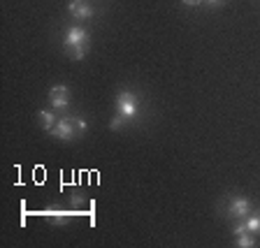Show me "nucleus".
<instances>
[{
  "label": "nucleus",
  "instance_id": "obj_1",
  "mask_svg": "<svg viewBox=\"0 0 260 248\" xmlns=\"http://www.w3.org/2000/svg\"><path fill=\"white\" fill-rule=\"evenodd\" d=\"M63 47L68 51L72 60H81L86 58L88 54V47H91V38H88V30L81 26H72L70 30L65 32L63 38Z\"/></svg>",
  "mask_w": 260,
  "mask_h": 248
},
{
  "label": "nucleus",
  "instance_id": "obj_2",
  "mask_svg": "<svg viewBox=\"0 0 260 248\" xmlns=\"http://www.w3.org/2000/svg\"><path fill=\"white\" fill-rule=\"evenodd\" d=\"M86 132V121L84 119H75V116H60L56 128L51 130V137L63 141H72L77 137H81Z\"/></svg>",
  "mask_w": 260,
  "mask_h": 248
},
{
  "label": "nucleus",
  "instance_id": "obj_3",
  "mask_svg": "<svg viewBox=\"0 0 260 248\" xmlns=\"http://www.w3.org/2000/svg\"><path fill=\"white\" fill-rule=\"evenodd\" d=\"M116 112H119L121 116H125L128 121L135 119L137 112H140V97H137V93L121 91L119 95H116Z\"/></svg>",
  "mask_w": 260,
  "mask_h": 248
},
{
  "label": "nucleus",
  "instance_id": "obj_4",
  "mask_svg": "<svg viewBox=\"0 0 260 248\" xmlns=\"http://www.w3.org/2000/svg\"><path fill=\"white\" fill-rule=\"evenodd\" d=\"M49 102L54 109H68L70 107V88L58 84V86L49 88Z\"/></svg>",
  "mask_w": 260,
  "mask_h": 248
},
{
  "label": "nucleus",
  "instance_id": "obj_5",
  "mask_svg": "<svg viewBox=\"0 0 260 248\" xmlns=\"http://www.w3.org/2000/svg\"><path fill=\"white\" fill-rule=\"evenodd\" d=\"M249 211H251V204H249V200H244V197H235V200L228 204V216L235 218V221L246 218Z\"/></svg>",
  "mask_w": 260,
  "mask_h": 248
},
{
  "label": "nucleus",
  "instance_id": "obj_6",
  "mask_svg": "<svg viewBox=\"0 0 260 248\" xmlns=\"http://www.w3.org/2000/svg\"><path fill=\"white\" fill-rule=\"evenodd\" d=\"M68 12H70L75 19H79V21H86V19H91L93 16V7L88 5L86 0H70Z\"/></svg>",
  "mask_w": 260,
  "mask_h": 248
},
{
  "label": "nucleus",
  "instance_id": "obj_7",
  "mask_svg": "<svg viewBox=\"0 0 260 248\" xmlns=\"http://www.w3.org/2000/svg\"><path fill=\"white\" fill-rule=\"evenodd\" d=\"M40 119H42V123H44V130H47L49 135H51V130H54V128H56V123H58V116H56L54 112L40 109Z\"/></svg>",
  "mask_w": 260,
  "mask_h": 248
},
{
  "label": "nucleus",
  "instance_id": "obj_8",
  "mask_svg": "<svg viewBox=\"0 0 260 248\" xmlns=\"http://www.w3.org/2000/svg\"><path fill=\"white\" fill-rule=\"evenodd\" d=\"M237 243L239 248H253L255 246V239H253V232H244V234H239L237 237Z\"/></svg>",
  "mask_w": 260,
  "mask_h": 248
},
{
  "label": "nucleus",
  "instance_id": "obj_9",
  "mask_svg": "<svg viewBox=\"0 0 260 248\" xmlns=\"http://www.w3.org/2000/svg\"><path fill=\"white\" fill-rule=\"evenodd\" d=\"M246 230L249 232H260V214H253V216H246Z\"/></svg>",
  "mask_w": 260,
  "mask_h": 248
},
{
  "label": "nucleus",
  "instance_id": "obj_10",
  "mask_svg": "<svg viewBox=\"0 0 260 248\" xmlns=\"http://www.w3.org/2000/svg\"><path fill=\"white\" fill-rule=\"evenodd\" d=\"M128 123H130V121L125 119V116H121V114H116V116H114V119L109 121V128H112V130H121V128H123V125H128Z\"/></svg>",
  "mask_w": 260,
  "mask_h": 248
},
{
  "label": "nucleus",
  "instance_id": "obj_11",
  "mask_svg": "<svg viewBox=\"0 0 260 248\" xmlns=\"http://www.w3.org/2000/svg\"><path fill=\"white\" fill-rule=\"evenodd\" d=\"M233 232L237 234V237H239V234H244V232H249V230H246V221H244V218H239V223L233 227Z\"/></svg>",
  "mask_w": 260,
  "mask_h": 248
},
{
  "label": "nucleus",
  "instance_id": "obj_12",
  "mask_svg": "<svg viewBox=\"0 0 260 248\" xmlns=\"http://www.w3.org/2000/svg\"><path fill=\"white\" fill-rule=\"evenodd\" d=\"M205 0H181V5H186V7H198V5H202Z\"/></svg>",
  "mask_w": 260,
  "mask_h": 248
},
{
  "label": "nucleus",
  "instance_id": "obj_13",
  "mask_svg": "<svg viewBox=\"0 0 260 248\" xmlns=\"http://www.w3.org/2000/svg\"><path fill=\"white\" fill-rule=\"evenodd\" d=\"M205 3H207L209 7H221L223 3H225V0H205Z\"/></svg>",
  "mask_w": 260,
  "mask_h": 248
}]
</instances>
